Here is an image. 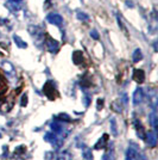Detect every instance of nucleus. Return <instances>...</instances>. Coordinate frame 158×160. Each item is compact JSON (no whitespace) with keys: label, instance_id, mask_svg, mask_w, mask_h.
<instances>
[{"label":"nucleus","instance_id":"1","mask_svg":"<svg viewBox=\"0 0 158 160\" xmlns=\"http://www.w3.org/2000/svg\"><path fill=\"white\" fill-rule=\"evenodd\" d=\"M29 32H30V35L33 37L35 43H36L38 47H42V43H44V41H45L43 30H42L38 25H30V27H29Z\"/></svg>","mask_w":158,"mask_h":160},{"label":"nucleus","instance_id":"2","mask_svg":"<svg viewBox=\"0 0 158 160\" xmlns=\"http://www.w3.org/2000/svg\"><path fill=\"white\" fill-rule=\"evenodd\" d=\"M126 160H145V158L137 146H131L126 151Z\"/></svg>","mask_w":158,"mask_h":160},{"label":"nucleus","instance_id":"3","mask_svg":"<svg viewBox=\"0 0 158 160\" xmlns=\"http://www.w3.org/2000/svg\"><path fill=\"white\" fill-rule=\"evenodd\" d=\"M43 92L50 100L55 99V97H56V87H55V84L51 80L45 82V85L43 86Z\"/></svg>","mask_w":158,"mask_h":160},{"label":"nucleus","instance_id":"4","mask_svg":"<svg viewBox=\"0 0 158 160\" xmlns=\"http://www.w3.org/2000/svg\"><path fill=\"white\" fill-rule=\"evenodd\" d=\"M44 42H45L46 48H48V50H49L50 53H57V52H58L59 44L56 40H53V38H51V37L48 36Z\"/></svg>","mask_w":158,"mask_h":160},{"label":"nucleus","instance_id":"5","mask_svg":"<svg viewBox=\"0 0 158 160\" xmlns=\"http://www.w3.org/2000/svg\"><path fill=\"white\" fill-rule=\"evenodd\" d=\"M46 22L48 23H50V24H53V25H62V23H63V18H62V16L58 13H49L46 16Z\"/></svg>","mask_w":158,"mask_h":160},{"label":"nucleus","instance_id":"6","mask_svg":"<svg viewBox=\"0 0 158 160\" xmlns=\"http://www.w3.org/2000/svg\"><path fill=\"white\" fill-rule=\"evenodd\" d=\"M5 6L8 7L12 12H18L23 6V0H7Z\"/></svg>","mask_w":158,"mask_h":160},{"label":"nucleus","instance_id":"7","mask_svg":"<svg viewBox=\"0 0 158 160\" xmlns=\"http://www.w3.org/2000/svg\"><path fill=\"white\" fill-rule=\"evenodd\" d=\"M143 99H144V91H143V88L139 87L133 93V104L138 105V104H140L143 102Z\"/></svg>","mask_w":158,"mask_h":160},{"label":"nucleus","instance_id":"8","mask_svg":"<svg viewBox=\"0 0 158 160\" xmlns=\"http://www.w3.org/2000/svg\"><path fill=\"white\" fill-rule=\"evenodd\" d=\"M145 139H146V143H147L149 147L153 148V147L157 146V138H156V134L153 132H150L149 134H146Z\"/></svg>","mask_w":158,"mask_h":160},{"label":"nucleus","instance_id":"9","mask_svg":"<svg viewBox=\"0 0 158 160\" xmlns=\"http://www.w3.org/2000/svg\"><path fill=\"white\" fill-rule=\"evenodd\" d=\"M133 80H134L136 82H138V84L144 82V80H145L144 71H143V69H134V72H133Z\"/></svg>","mask_w":158,"mask_h":160},{"label":"nucleus","instance_id":"10","mask_svg":"<svg viewBox=\"0 0 158 160\" xmlns=\"http://www.w3.org/2000/svg\"><path fill=\"white\" fill-rule=\"evenodd\" d=\"M134 128H136L137 135H138L140 139H143V140H144L145 136H146V133H145V130H144V127L142 126V123H140L138 120L134 121Z\"/></svg>","mask_w":158,"mask_h":160},{"label":"nucleus","instance_id":"11","mask_svg":"<svg viewBox=\"0 0 158 160\" xmlns=\"http://www.w3.org/2000/svg\"><path fill=\"white\" fill-rule=\"evenodd\" d=\"M107 142H108V134H104V135H102V138L99 139V141L94 145V148H95V149L105 148L106 145H107Z\"/></svg>","mask_w":158,"mask_h":160},{"label":"nucleus","instance_id":"12","mask_svg":"<svg viewBox=\"0 0 158 160\" xmlns=\"http://www.w3.org/2000/svg\"><path fill=\"white\" fill-rule=\"evenodd\" d=\"M83 60V54L81 50H75L74 53H72V62L75 63V65H80L81 62Z\"/></svg>","mask_w":158,"mask_h":160},{"label":"nucleus","instance_id":"13","mask_svg":"<svg viewBox=\"0 0 158 160\" xmlns=\"http://www.w3.org/2000/svg\"><path fill=\"white\" fill-rule=\"evenodd\" d=\"M13 41H14V43L17 44V47L20 48V49H25V48H27V43L21 40L18 35H13Z\"/></svg>","mask_w":158,"mask_h":160},{"label":"nucleus","instance_id":"14","mask_svg":"<svg viewBox=\"0 0 158 160\" xmlns=\"http://www.w3.org/2000/svg\"><path fill=\"white\" fill-rule=\"evenodd\" d=\"M142 59H143L142 50H140V49H136L134 53H133V55H132V60H133V62H139Z\"/></svg>","mask_w":158,"mask_h":160},{"label":"nucleus","instance_id":"15","mask_svg":"<svg viewBox=\"0 0 158 160\" xmlns=\"http://www.w3.org/2000/svg\"><path fill=\"white\" fill-rule=\"evenodd\" d=\"M81 87H83V88H88V87H91V85H92V81H91V79L87 77V75H85L82 79H81Z\"/></svg>","mask_w":158,"mask_h":160},{"label":"nucleus","instance_id":"16","mask_svg":"<svg viewBox=\"0 0 158 160\" xmlns=\"http://www.w3.org/2000/svg\"><path fill=\"white\" fill-rule=\"evenodd\" d=\"M102 160H114V151H113V148H109V149L102 155Z\"/></svg>","mask_w":158,"mask_h":160},{"label":"nucleus","instance_id":"17","mask_svg":"<svg viewBox=\"0 0 158 160\" xmlns=\"http://www.w3.org/2000/svg\"><path fill=\"white\" fill-rule=\"evenodd\" d=\"M111 129H112L113 136H117L118 135V128H117V121L114 117L111 118Z\"/></svg>","mask_w":158,"mask_h":160},{"label":"nucleus","instance_id":"18","mask_svg":"<svg viewBox=\"0 0 158 160\" xmlns=\"http://www.w3.org/2000/svg\"><path fill=\"white\" fill-rule=\"evenodd\" d=\"M57 121H59V122H72V120H70V117L68 116V115H66V113H59L58 116H56L55 117Z\"/></svg>","mask_w":158,"mask_h":160},{"label":"nucleus","instance_id":"19","mask_svg":"<svg viewBox=\"0 0 158 160\" xmlns=\"http://www.w3.org/2000/svg\"><path fill=\"white\" fill-rule=\"evenodd\" d=\"M76 16H77V19L83 20V22H87V20L89 19V16L87 13H85V12H82V11H79Z\"/></svg>","mask_w":158,"mask_h":160},{"label":"nucleus","instance_id":"20","mask_svg":"<svg viewBox=\"0 0 158 160\" xmlns=\"http://www.w3.org/2000/svg\"><path fill=\"white\" fill-rule=\"evenodd\" d=\"M83 155L87 160H93V153L89 148H85V152H83Z\"/></svg>","mask_w":158,"mask_h":160},{"label":"nucleus","instance_id":"21","mask_svg":"<svg viewBox=\"0 0 158 160\" xmlns=\"http://www.w3.org/2000/svg\"><path fill=\"white\" fill-rule=\"evenodd\" d=\"M25 151H26V147L25 146H19L16 148V151H14V153L16 154H23L25 153Z\"/></svg>","mask_w":158,"mask_h":160},{"label":"nucleus","instance_id":"22","mask_svg":"<svg viewBox=\"0 0 158 160\" xmlns=\"http://www.w3.org/2000/svg\"><path fill=\"white\" fill-rule=\"evenodd\" d=\"M20 105L24 108L27 105V96L26 94H23L21 96V100H20Z\"/></svg>","mask_w":158,"mask_h":160},{"label":"nucleus","instance_id":"23","mask_svg":"<svg viewBox=\"0 0 158 160\" xmlns=\"http://www.w3.org/2000/svg\"><path fill=\"white\" fill-rule=\"evenodd\" d=\"M91 36H92V38H94V40H99V32L95 30V29H93L92 31H91Z\"/></svg>","mask_w":158,"mask_h":160},{"label":"nucleus","instance_id":"24","mask_svg":"<svg viewBox=\"0 0 158 160\" xmlns=\"http://www.w3.org/2000/svg\"><path fill=\"white\" fill-rule=\"evenodd\" d=\"M104 103H105V100L102 99V98H99V99H98V105H96V109H98V110H101L102 107H104Z\"/></svg>","mask_w":158,"mask_h":160},{"label":"nucleus","instance_id":"25","mask_svg":"<svg viewBox=\"0 0 158 160\" xmlns=\"http://www.w3.org/2000/svg\"><path fill=\"white\" fill-rule=\"evenodd\" d=\"M156 120H157V118H156V113L153 112L151 115V123H152V126H153L155 128H157V123H156Z\"/></svg>","mask_w":158,"mask_h":160},{"label":"nucleus","instance_id":"26","mask_svg":"<svg viewBox=\"0 0 158 160\" xmlns=\"http://www.w3.org/2000/svg\"><path fill=\"white\" fill-rule=\"evenodd\" d=\"M85 105H86V107L89 105V98H88V97H85Z\"/></svg>","mask_w":158,"mask_h":160},{"label":"nucleus","instance_id":"27","mask_svg":"<svg viewBox=\"0 0 158 160\" xmlns=\"http://www.w3.org/2000/svg\"><path fill=\"white\" fill-rule=\"evenodd\" d=\"M126 5H127V6H131V7L134 6V5H133V2H132V1H128V0H126Z\"/></svg>","mask_w":158,"mask_h":160},{"label":"nucleus","instance_id":"28","mask_svg":"<svg viewBox=\"0 0 158 160\" xmlns=\"http://www.w3.org/2000/svg\"><path fill=\"white\" fill-rule=\"evenodd\" d=\"M0 139H1V134H0Z\"/></svg>","mask_w":158,"mask_h":160}]
</instances>
